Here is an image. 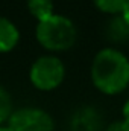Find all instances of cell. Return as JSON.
<instances>
[{"label": "cell", "instance_id": "obj_5", "mask_svg": "<svg viewBox=\"0 0 129 131\" xmlns=\"http://www.w3.org/2000/svg\"><path fill=\"white\" fill-rule=\"evenodd\" d=\"M20 41L17 26L6 17H0V53L11 52Z\"/></svg>", "mask_w": 129, "mask_h": 131}, {"label": "cell", "instance_id": "obj_9", "mask_svg": "<svg viewBox=\"0 0 129 131\" xmlns=\"http://www.w3.org/2000/svg\"><path fill=\"white\" fill-rule=\"evenodd\" d=\"M12 98L9 92L0 84V124L6 122L12 114Z\"/></svg>", "mask_w": 129, "mask_h": 131}, {"label": "cell", "instance_id": "obj_8", "mask_svg": "<svg viewBox=\"0 0 129 131\" xmlns=\"http://www.w3.org/2000/svg\"><path fill=\"white\" fill-rule=\"evenodd\" d=\"M93 2L99 11L115 15L123 11V8L128 5L129 0H93Z\"/></svg>", "mask_w": 129, "mask_h": 131}, {"label": "cell", "instance_id": "obj_7", "mask_svg": "<svg viewBox=\"0 0 129 131\" xmlns=\"http://www.w3.org/2000/svg\"><path fill=\"white\" fill-rule=\"evenodd\" d=\"M28 9L36 21H43L53 15L52 0H28Z\"/></svg>", "mask_w": 129, "mask_h": 131}, {"label": "cell", "instance_id": "obj_12", "mask_svg": "<svg viewBox=\"0 0 129 131\" xmlns=\"http://www.w3.org/2000/svg\"><path fill=\"white\" fill-rule=\"evenodd\" d=\"M120 15H122L123 18H125V21H126V23L129 25V2H128V5H126V6L123 8V11L120 12Z\"/></svg>", "mask_w": 129, "mask_h": 131}, {"label": "cell", "instance_id": "obj_1", "mask_svg": "<svg viewBox=\"0 0 129 131\" xmlns=\"http://www.w3.org/2000/svg\"><path fill=\"white\" fill-rule=\"evenodd\" d=\"M91 81L105 95L122 93L129 85V60L117 49H102L91 64Z\"/></svg>", "mask_w": 129, "mask_h": 131}, {"label": "cell", "instance_id": "obj_4", "mask_svg": "<svg viewBox=\"0 0 129 131\" xmlns=\"http://www.w3.org/2000/svg\"><path fill=\"white\" fill-rule=\"evenodd\" d=\"M8 127L12 131H53V117L35 107H26L14 110L8 119Z\"/></svg>", "mask_w": 129, "mask_h": 131}, {"label": "cell", "instance_id": "obj_10", "mask_svg": "<svg viewBox=\"0 0 129 131\" xmlns=\"http://www.w3.org/2000/svg\"><path fill=\"white\" fill-rule=\"evenodd\" d=\"M105 131H129V124L125 121H117L112 122Z\"/></svg>", "mask_w": 129, "mask_h": 131}, {"label": "cell", "instance_id": "obj_13", "mask_svg": "<svg viewBox=\"0 0 129 131\" xmlns=\"http://www.w3.org/2000/svg\"><path fill=\"white\" fill-rule=\"evenodd\" d=\"M0 131H12L9 127H0Z\"/></svg>", "mask_w": 129, "mask_h": 131}, {"label": "cell", "instance_id": "obj_11", "mask_svg": "<svg viewBox=\"0 0 129 131\" xmlns=\"http://www.w3.org/2000/svg\"><path fill=\"white\" fill-rule=\"evenodd\" d=\"M122 114H123V121L129 124V99L125 102V105L122 108Z\"/></svg>", "mask_w": 129, "mask_h": 131}, {"label": "cell", "instance_id": "obj_2", "mask_svg": "<svg viewBox=\"0 0 129 131\" xmlns=\"http://www.w3.org/2000/svg\"><path fill=\"white\" fill-rule=\"evenodd\" d=\"M35 37L36 41L50 52L68 50L76 41V28L70 18L53 14L36 23Z\"/></svg>", "mask_w": 129, "mask_h": 131}, {"label": "cell", "instance_id": "obj_3", "mask_svg": "<svg viewBox=\"0 0 129 131\" xmlns=\"http://www.w3.org/2000/svg\"><path fill=\"white\" fill-rule=\"evenodd\" d=\"M65 76L64 63L53 55L40 57L33 61L29 70V79L35 89L41 92H50L61 85Z\"/></svg>", "mask_w": 129, "mask_h": 131}, {"label": "cell", "instance_id": "obj_6", "mask_svg": "<svg viewBox=\"0 0 129 131\" xmlns=\"http://www.w3.org/2000/svg\"><path fill=\"white\" fill-rule=\"evenodd\" d=\"M105 34H106V38L111 40L112 43H117V44L129 43V25L120 14H115L108 20Z\"/></svg>", "mask_w": 129, "mask_h": 131}]
</instances>
